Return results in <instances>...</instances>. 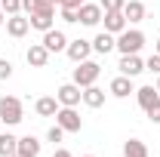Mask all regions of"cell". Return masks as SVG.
<instances>
[{
    "instance_id": "6da1fadb",
    "label": "cell",
    "mask_w": 160,
    "mask_h": 157,
    "mask_svg": "<svg viewBox=\"0 0 160 157\" xmlns=\"http://www.w3.org/2000/svg\"><path fill=\"white\" fill-rule=\"evenodd\" d=\"M114 46L120 49V56H132V53H139L142 46H145V34H142L139 28H126V31L117 34V43Z\"/></svg>"
},
{
    "instance_id": "7a4b0ae2",
    "label": "cell",
    "mask_w": 160,
    "mask_h": 157,
    "mask_svg": "<svg viewBox=\"0 0 160 157\" xmlns=\"http://www.w3.org/2000/svg\"><path fill=\"white\" fill-rule=\"evenodd\" d=\"M99 74H102V65H99V62H92V59H86V62H77V68H74L71 80L83 89V86H92V83L99 80Z\"/></svg>"
},
{
    "instance_id": "3957f363",
    "label": "cell",
    "mask_w": 160,
    "mask_h": 157,
    "mask_svg": "<svg viewBox=\"0 0 160 157\" xmlns=\"http://www.w3.org/2000/svg\"><path fill=\"white\" fill-rule=\"evenodd\" d=\"M0 120L6 123V126H16L25 120V111H22V102L16 96H3L0 99Z\"/></svg>"
},
{
    "instance_id": "277c9868",
    "label": "cell",
    "mask_w": 160,
    "mask_h": 157,
    "mask_svg": "<svg viewBox=\"0 0 160 157\" xmlns=\"http://www.w3.org/2000/svg\"><path fill=\"white\" fill-rule=\"evenodd\" d=\"M28 22H31V28H37V31H49L52 28V22H56V3H43L37 13H31L28 16Z\"/></svg>"
},
{
    "instance_id": "5b68a950",
    "label": "cell",
    "mask_w": 160,
    "mask_h": 157,
    "mask_svg": "<svg viewBox=\"0 0 160 157\" xmlns=\"http://www.w3.org/2000/svg\"><path fill=\"white\" fill-rule=\"evenodd\" d=\"M56 123H59L65 133H80L83 129V117L77 114V108H65V105L56 111Z\"/></svg>"
},
{
    "instance_id": "8992f818",
    "label": "cell",
    "mask_w": 160,
    "mask_h": 157,
    "mask_svg": "<svg viewBox=\"0 0 160 157\" xmlns=\"http://www.w3.org/2000/svg\"><path fill=\"white\" fill-rule=\"evenodd\" d=\"M56 99H59V105H65V108H77L80 102H83V89L71 80V83H62L59 89H56Z\"/></svg>"
},
{
    "instance_id": "52a82bcc",
    "label": "cell",
    "mask_w": 160,
    "mask_h": 157,
    "mask_svg": "<svg viewBox=\"0 0 160 157\" xmlns=\"http://www.w3.org/2000/svg\"><path fill=\"white\" fill-rule=\"evenodd\" d=\"M102 16H105V9H102L99 3H80V9H77V22L80 25H86V28H96L102 22Z\"/></svg>"
},
{
    "instance_id": "ba28073f",
    "label": "cell",
    "mask_w": 160,
    "mask_h": 157,
    "mask_svg": "<svg viewBox=\"0 0 160 157\" xmlns=\"http://www.w3.org/2000/svg\"><path fill=\"white\" fill-rule=\"evenodd\" d=\"M65 53H68V59L74 62V65H77V62H86V59H89V53H92V40H83V37L68 40Z\"/></svg>"
},
{
    "instance_id": "9c48e42d",
    "label": "cell",
    "mask_w": 160,
    "mask_h": 157,
    "mask_svg": "<svg viewBox=\"0 0 160 157\" xmlns=\"http://www.w3.org/2000/svg\"><path fill=\"white\" fill-rule=\"evenodd\" d=\"M49 53H65V46H68V37H65V31L59 28H49V31H43V40H40Z\"/></svg>"
},
{
    "instance_id": "30bf717a",
    "label": "cell",
    "mask_w": 160,
    "mask_h": 157,
    "mask_svg": "<svg viewBox=\"0 0 160 157\" xmlns=\"http://www.w3.org/2000/svg\"><path fill=\"white\" fill-rule=\"evenodd\" d=\"M49 56H52V53H49L43 43H31V46H28V53H25V62H28L31 68H46Z\"/></svg>"
},
{
    "instance_id": "8fae6325",
    "label": "cell",
    "mask_w": 160,
    "mask_h": 157,
    "mask_svg": "<svg viewBox=\"0 0 160 157\" xmlns=\"http://www.w3.org/2000/svg\"><path fill=\"white\" fill-rule=\"evenodd\" d=\"M117 68H120V74H126V77H139L145 71V62L139 59V53H132V56H120Z\"/></svg>"
},
{
    "instance_id": "7c38bea8",
    "label": "cell",
    "mask_w": 160,
    "mask_h": 157,
    "mask_svg": "<svg viewBox=\"0 0 160 157\" xmlns=\"http://www.w3.org/2000/svg\"><path fill=\"white\" fill-rule=\"evenodd\" d=\"M102 22H105V31H108V34H114V37H117L120 31H126V28H129V22L123 19V9H117V13H105Z\"/></svg>"
},
{
    "instance_id": "4fadbf2b",
    "label": "cell",
    "mask_w": 160,
    "mask_h": 157,
    "mask_svg": "<svg viewBox=\"0 0 160 157\" xmlns=\"http://www.w3.org/2000/svg\"><path fill=\"white\" fill-rule=\"evenodd\" d=\"M108 93H111V96H117V99H126L129 93H136V86H132V77H126V74H117V77L111 80Z\"/></svg>"
},
{
    "instance_id": "5bb4252c",
    "label": "cell",
    "mask_w": 160,
    "mask_h": 157,
    "mask_svg": "<svg viewBox=\"0 0 160 157\" xmlns=\"http://www.w3.org/2000/svg\"><path fill=\"white\" fill-rule=\"evenodd\" d=\"M145 16H148V13H145V3H142V0H126V3H123V19L129 22V25H139Z\"/></svg>"
},
{
    "instance_id": "9a60e30c",
    "label": "cell",
    "mask_w": 160,
    "mask_h": 157,
    "mask_svg": "<svg viewBox=\"0 0 160 157\" xmlns=\"http://www.w3.org/2000/svg\"><path fill=\"white\" fill-rule=\"evenodd\" d=\"M28 31H31V22L25 19V16H9V19H6V34H9V37H25V34H28Z\"/></svg>"
},
{
    "instance_id": "2e32d148",
    "label": "cell",
    "mask_w": 160,
    "mask_h": 157,
    "mask_svg": "<svg viewBox=\"0 0 160 157\" xmlns=\"http://www.w3.org/2000/svg\"><path fill=\"white\" fill-rule=\"evenodd\" d=\"M16 154L19 157H40V139L37 136H22Z\"/></svg>"
},
{
    "instance_id": "e0dca14e",
    "label": "cell",
    "mask_w": 160,
    "mask_h": 157,
    "mask_svg": "<svg viewBox=\"0 0 160 157\" xmlns=\"http://www.w3.org/2000/svg\"><path fill=\"white\" fill-rule=\"evenodd\" d=\"M114 43H117V37H114V34L102 31V34H96V40H92V53H99V56H108L111 49H117Z\"/></svg>"
},
{
    "instance_id": "ac0fdd59",
    "label": "cell",
    "mask_w": 160,
    "mask_h": 157,
    "mask_svg": "<svg viewBox=\"0 0 160 157\" xmlns=\"http://www.w3.org/2000/svg\"><path fill=\"white\" fill-rule=\"evenodd\" d=\"M59 108H62V105H59L56 96H43V99H37V105H34V111H37L40 117H56Z\"/></svg>"
},
{
    "instance_id": "d6986e66",
    "label": "cell",
    "mask_w": 160,
    "mask_h": 157,
    "mask_svg": "<svg viewBox=\"0 0 160 157\" xmlns=\"http://www.w3.org/2000/svg\"><path fill=\"white\" fill-rule=\"evenodd\" d=\"M83 105L86 108H102L105 105V89H99L96 83L92 86H83Z\"/></svg>"
},
{
    "instance_id": "ffe728a7",
    "label": "cell",
    "mask_w": 160,
    "mask_h": 157,
    "mask_svg": "<svg viewBox=\"0 0 160 157\" xmlns=\"http://www.w3.org/2000/svg\"><path fill=\"white\" fill-rule=\"evenodd\" d=\"M136 99H139V105L148 111L154 102H160V93H157V86H139L136 89Z\"/></svg>"
},
{
    "instance_id": "44dd1931",
    "label": "cell",
    "mask_w": 160,
    "mask_h": 157,
    "mask_svg": "<svg viewBox=\"0 0 160 157\" xmlns=\"http://www.w3.org/2000/svg\"><path fill=\"white\" fill-rule=\"evenodd\" d=\"M19 151V139L12 133H0V157H12Z\"/></svg>"
},
{
    "instance_id": "7402d4cb",
    "label": "cell",
    "mask_w": 160,
    "mask_h": 157,
    "mask_svg": "<svg viewBox=\"0 0 160 157\" xmlns=\"http://www.w3.org/2000/svg\"><path fill=\"white\" fill-rule=\"evenodd\" d=\"M123 157H148L145 142H142V139H129V142H123Z\"/></svg>"
},
{
    "instance_id": "603a6c76",
    "label": "cell",
    "mask_w": 160,
    "mask_h": 157,
    "mask_svg": "<svg viewBox=\"0 0 160 157\" xmlns=\"http://www.w3.org/2000/svg\"><path fill=\"white\" fill-rule=\"evenodd\" d=\"M0 9H3L6 19H9V16H19L22 13V0H0Z\"/></svg>"
},
{
    "instance_id": "cb8c5ba5",
    "label": "cell",
    "mask_w": 160,
    "mask_h": 157,
    "mask_svg": "<svg viewBox=\"0 0 160 157\" xmlns=\"http://www.w3.org/2000/svg\"><path fill=\"white\" fill-rule=\"evenodd\" d=\"M123 3H126V0H102L99 6L105 13H117V9H123Z\"/></svg>"
},
{
    "instance_id": "d4e9b609",
    "label": "cell",
    "mask_w": 160,
    "mask_h": 157,
    "mask_svg": "<svg viewBox=\"0 0 160 157\" xmlns=\"http://www.w3.org/2000/svg\"><path fill=\"white\" fill-rule=\"evenodd\" d=\"M46 139H49V142L56 145V142H62V139H65V129H62L59 123H56V126H49V133H46Z\"/></svg>"
},
{
    "instance_id": "484cf974",
    "label": "cell",
    "mask_w": 160,
    "mask_h": 157,
    "mask_svg": "<svg viewBox=\"0 0 160 157\" xmlns=\"http://www.w3.org/2000/svg\"><path fill=\"white\" fill-rule=\"evenodd\" d=\"M43 3H46V0H22V9H25V13L31 16V13H37Z\"/></svg>"
},
{
    "instance_id": "4316f807",
    "label": "cell",
    "mask_w": 160,
    "mask_h": 157,
    "mask_svg": "<svg viewBox=\"0 0 160 157\" xmlns=\"http://www.w3.org/2000/svg\"><path fill=\"white\" fill-rule=\"evenodd\" d=\"M145 71H151V74H160V56H157V53H154L151 59L145 62Z\"/></svg>"
},
{
    "instance_id": "83f0119b",
    "label": "cell",
    "mask_w": 160,
    "mask_h": 157,
    "mask_svg": "<svg viewBox=\"0 0 160 157\" xmlns=\"http://www.w3.org/2000/svg\"><path fill=\"white\" fill-rule=\"evenodd\" d=\"M12 77V65H9V59H0V80H9Z\"/></svg>"
},
{
    "instance_id": "f1b7e54d",
    "label": "cell",
    "mask_w": 160,
    "mask_h": 157,
    "mask_svg": "<svg viewBox=\"0 0 160 157\" xmlns=\"http://www.w3.org/2000/svg\"><path fill=\"white\" fill-rule=\"evenodd\" d=\"M145 114H148V120H151V123H160V102H154Z\"/></svg>"
},
{
    "instance_id": "f546056e",
    "label": "cell",
    "mask_w": 160,
    "mask_h": 157,
    "mask_svg": "<svg viewBox=\"0 0 160 157\" xmlns=\"http://www.w3.org/2000/svg\"><path fill=\"white\" fill-rule=\"evenodd\" d=\"M62 19L68 22V25H74V22H77V9H71V6H62Z\"/></svg>"
},
{
    "instance_id": "4dcf8cb0",
    "label": "cell",
    "mask_w": 160,
    "mask_h": 157,
    "mask_svg": "<svg viewBox=\"0 0 160 157\" xmlns=\"http://www.w3.org/2000/svg\"><path fill=\"white\" fill-rule=\"evenodd\" d=\"M52 157H74V154H71L68 148H56V154H52Z\"/></svg>"
},
{
    "instance_id": "1f68e13d",
    "label": "cell",
    "mask_w": 160,
    "mask_h": 157,
    "mask_svg": "<svg viewBox=\"0 0 160 157\" xmlns=\"http://www.w3.org/2000/svg\"><path fill=\"white\" fill-rule=\"evenodd\" d=\"M3 25H6V16H3V9H0V28H3Z\"/></svg>"
},
{
    "instance_id": "d6a6232c",
    "label": "cell",
    "mask_w": 160,
    "mask_h": 157,
    "mask_svg": "<svg viewBox=\"0 0 160 157\" xmlns=\"http://www.w3.org/2000/svg\"><path fill=\"white\" fill-rule=\"evenodd\" d=\"M154 53H157V56H160V40H157V43H154Z\"/></svg>"
},
{
    "instance_id": "836d02e7",
    "label": "cell",
    "mask_w": 160,
    "mask_h": 157,
    "mask_svg": "<svg viewBox=\"0 0 160 157\" xmlns=\"http://www.w3.org/2000/svg\"><path fill=\"white\" fill-rule=\"evenodd\" d=\"M154 86H157V93H160V74H157V83H154Z\"/></svg>"
},
{
    "instance_id": "e575fe53",
    "label": "cell",
    "mask_w": 160,
    "mask_h": 157,
    "mask_svg": "<svg viewBox=\"0 0 160 157\" xmlns=\"http://www.w3.org/2000/svg\"><path fill=\"white\" fill-rule=\"evenodd\" d=\"M49 3H56V6H59V3H62V0H49Z\"/></svg>"
},
{
    "instance_id": "d590c367",
    "label": "cell",
    "mask_w": 160,
    "mask_h": 157,
    "mask_svg": "<svg viewBox=\"0 0 160 157\" xmlns=\"http://www.w3.org/2000/svg\"><path fill=\"white\" fill-rule=\"evenodd\" d=\"M80 3H86V0H80Z\"/></svg>"
},
{
    "instance_id": "8d00e7d4",
    "label": "cell",
    "mask_w": 160,
    "mask_h": 157,
    "mask_svg": "<svg viewBox=\"0 0 160 157\" xmlns=\"http://www.w3.org/2000/svg\"><path fill=\"white\" fill-rule=\"evenodd\" d=\"M12 157H19V154H12Z\"/></svg>"
},
{
    "instance_id": "74e56055",
    "label": "cell",
    "mask_w": 160,
    "mask_h": 157,
    "mask_svg": "<svg viewBox=\"0 0 160 157\" xmlns=\"http://www.w3.org/2000/svg\"><path fill=\"white\" fill-rule=\"evenodd\" d=\"M86 157H92V154H86Z\"/></svg>"
},
{
    "instance_id": "f35d334b",
    "label": "cell",
    "mask_w": 160,
    "mask_h": 157,
    "mask_svg": "<svg viewBox=\"0 0 160 157\" xmlns=\"http://www.w3.org/2000/svg\"><path fill=\"white\" fill-rule=\"evenodd\" d=\"M0 123H3V120H0Z\"/></svg>"
}]
</instances>
